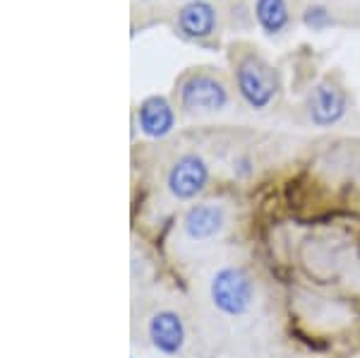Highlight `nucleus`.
Returning <instances> with one entry per match:
<instances>
[{
    "mask_svg": "<svg viewBox=\"0 0 360 358\" xmlns=\"http://www.w3.org/2000/svg\"><path fill=\"white\" fill-rule=\"evenodd\" d=\"M180 103L190 113H214L229 103V91L212 75H193L180 89Z\"/></svg>",
    "mask_w": 360,
    "mask_h": 358,
    "instance_id": "4",
    "label": "nucleus"
},
{
    "mask_svg": "<svg viewBox=\"0 0 360 358\" xmlns=\"http://www.w3.org/2000/svg\"><path fill=\"white\" fill-rule=\"evenodd\" d=\"M255 296H257V286L245 267L226 264L217 269L209 281V298L214 308L226 317H240L250 313Z\"/></svg>",
    "mask_w": 360,
    "mask_h": 358,
    "instance_id": "1",
    "label": "nucleus"
},
{
    "mask_svg": "<svg viewBox=\"0 0 360 358\" xmlns=\"http://www.w3.org/2000/svg\"><path fill=\"white\" fill-rule=\"evenodd\" d=\"M147 337L161 356H178L188 342V327L183 315L171 308H161L149 317Z\"/></svg>",
    "mask_w": 360,
    "mask_h": 358,
    "instance_id": "5",
    "label": "nucleus"
},
{
    "mask_svg": "<svg viewBox=\"0 0 360 358\" xmlns=\"http://www.w3.org/2000/svg\"><path fill=\"white\" fill-rule=\"evenodd\" d=\"M226 229V212L212 202H197L183 215V234L195 243H205Z\"/></svg>",
    "mask_w": 360,
    "mask_h": 358,
    "instance_id": "7",
    "label": "nucleus"
},
{
    "mask_svg": "<svg viewBox=\"0 0 360 358\" xmlns=\"http://www.w3.org/2000/svg\"><path fill=\"white\" fill-rule=\"evenodd\" d=\"M307 113H310V120L319 128H332V125L339 123L346 113V94L339 84L329 82H319L315 89H312L310 99H307Z\"/></svg>",
    "mask_w": 360,
    "mask_h": 358,
    "instance_id": "6",
    "label": "nucleus"
},
{
    "mask_svg": "<svg viewBox=\"0 0 360 358\" xmlns=\"http://www.w3.org/2000/svg\"><path fill=\"white\" fill-rule=\"evenodd\" d=\"M257 20L269 34L281 32L288 22V10L283 0H257Z\"/></svg>",
    "mask_w": 360,
    "mask_h": 358,
    "instance_id": "10",
    "label": "nucleus"
},
{
    "mask_svg": "<svg viewBox=\"0 0 360 358\" xmlns=\"http://www.w3.org/2000/svg\"><path fill=\"white\" fill-rule=\"evenodd\" d=\"M180 29L193 39L207 37L214 29V10L207 3H200V0L188 3L180 10Z\"/></svg>",
    "mask_w": 360,
    "mask_h": 358,
    "instance_id": "9",
    "label": "nucleus"
},
{
    "mask_svg": "<svg viewBox=\"0 0 360 358\" xmlns=\"http://www.w3.org/2000/svg\"><path fill=\"white\" fill-rule=\"evenodd\" d=\"M209 183V166L207 161L197 154H183L176 164L171 166L166 178L168 193L180 202H190L197 195L205 193Z\"/></svg>",
    "mask_w": 360,
    "mask_h": 358,
    "instance_id": "3",
    "label": "nucleus"
},
{
    "mask_svg": "<svg viewBox=\"0 0 360 358\" xmlns=\"http://www.w3.org/2000/svg\"><path fill=\"white\" fill-rule=\"evenodd\" d=\"M139 128L147 137H166L168 132L176 125V113H173V106L168 103L164 96H147L142 103H139Z\"/></svg>",
    "mask_w": 360,
    "mask_h": 358,
    "instance_id": "8",
    "label": "nucleus"
},
{
    "mask_svg": "<svg viewBox=\"0 0 360 358\" xmlns=\"http://www.w3.org/2000/svg\"><path fill=\"white\" fill-rule=\"evenodd\" d=\"M238 89L240 96L248 101V106L252 108H266L271 99L276 96L278 89V77L274 68L259 56H245L238 65Z\"/></svg>",
    "mask_w": 360,
    "mask_h": 358,
    "instance_id": "2",
    "label": "nucleus"
}]
</instances>
